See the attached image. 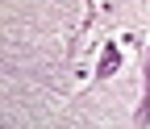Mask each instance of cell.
<instances>
[{
	"mask_svg": "<svg viewBox=\"0 0 150 129\" xmlns=\"http://www.w3.org/2000/svg\"><path fill=\"white\" fill-rule=\"evenodd\" d=\"M117 67H121V50H117V42H108L104 54H100V63H96V79H108Z\"/></svg>",
	"mask_w": 150,
	"mask_h": 129,
	"instance_id": "2",
	"label": "cell"
},
{
	"mask_svg": "<svg viewBox=\"0 0 150 129\" xmlns=\"http://www.w3.org/2000/svg\"><path fill=\"white\" fill-rule=\"evenodd\" d=\"M134 121H138V125L150 121V50H146V67H142V104H138Z\"/></svg>",
	"mask_w": 150,
	"mask_h": 129,
	"instance_id": "1",
	"label": "cell"
}]
</instances>
